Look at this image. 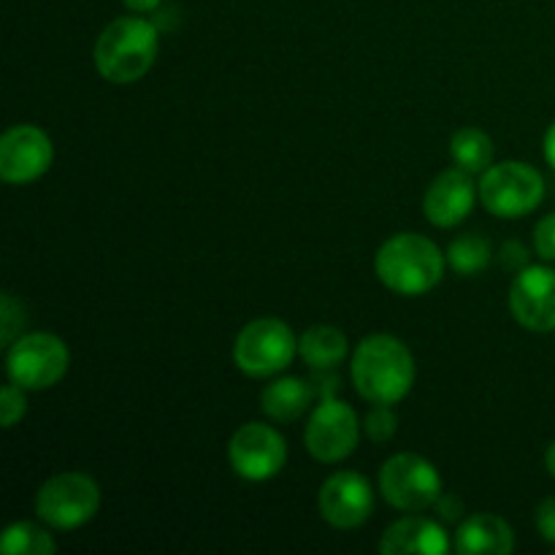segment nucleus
I'll list each match as a JSON object with an SVG mask.
<instances>
[{"label": "nucleus", "instance_id": "f257e3e1", "mask_svg": "<svg viewBox=\"0 0 555 555\" xmlns=\"http://www.w3.org/2000/svg\"><path fill=\"white\" fill-rule=\"evenodd\" d=\"M350 374L361 399L393 406L415 385V358L396 336L372 334L352 352Z\"/></svg>", "mask_w": 555, "mask_h": 555}, {"label": "nucleus", "instance_id": "f03ea898", "mask_svg": "<svg viewBox=\"0 0 555 555\" xmlns=\"http://www.w3.org/2000/svg\"><path fill=\"white\" fill-rule=\"evenodd\" d=\"M160 33L150 20L119 16L103 27L95 43V68L112 85H133L144 79L157 60Z\"/></svg>", "mask_w": 555, "mask_h": 555}, {"label": "nucleus", "instance_id": "7ed1b4c3", "mask_svg": "<svg viewBox=\"0 0 555 555\" xmlns=\"http://www.w3.org/2000/svg\"><path fill=\"white\" fill-rule=\"evenodd\" d=\"M379 282L399 296H423L442 282L448 258L421 233H396L374 258Z\"/></svg>", "mask_w": 555, "mask_h": 555}, {"label": "nucleus", "instance_id": "20e7f679", "mask_svg": "<svg viewBox=\"0 0 555 555\" xmlns=\"http://www.w3.org/2000/svg\"><path fill=\"white\" fill-rule=\"evenodd\" d=\"M545 198V179L534 166L504 160L482 171L480 201L493 217L518 220L531 215Z\"/></svg>", "mask_w": 555, "mask_h": 555}, {"label": "nucleus", "instance_id": "39448f33", "mask_svg": "<svg viewBox=\"0 0 555 555\" xmlns=\"http://www.w3.org/2000/svg\"><path fill=\"white\" fill-rule=\"evenodd\" d=\"M298 352V339L280 318H258L238 331L233 363L247 377H274L285 372Z\"/></svg>", "mask_w": 555, "mask_h": 555}, {"label": "nucleus", "instance_id": "423d86ee", "mask_svg": "<svg viewBox=\"0 0 555 555\" xmlns=\"http://www.w3.org/2000/svg\"><path fill=\"white\" fill-rule=\"evenodd\" d=\"M98 507H101V488L81 472L49 477L36 493V515L57 531H74L90 524Z\"/></svg>", "mask_w": 555, "mask_h": 555}, {"label": "nucleus", "instance_id": "0eeeda50", "mask_svg": "<svg viewBox=\"0 0 555 555\" xmlns=\"http://www.w3.org/2000/svg\"><path fill=\"white\" fill-rule=\"evenodd\" d=\"M70 352L57 334H25L5 352V374L25 390L54 388L68 374Z\"/></svg>", "mask_w": 555, "mask_h": 555}, {"label": "nucleus", "instance_id": "6e6552de", "mask_svg": "<svg viewBox=\"0 0 555 555\" xmlns=\"http://www.w3.org/2000/svg\"><path fill=\"white\" fill-rule=\"evenodd\" d=\"M379 491L390 507L401 513H421L442 496V477L437 466L415 453H399L379 469Z\"/></svg>", "mask_w": 555, "mask_h": 555}, {"label": "nucleus", "instance_id": "1a4fd4ad", "mask_svg": "<svg viewBox=\"0 0 555 555\" xmlns=\"http://www.w3.org/2000/svg\"><path fill=\"white\" fill-rule=\"evenodd\" d=\"M361 439V423L356 410L334 396H323L304 428V444L320 464H339L356 453Z\"/></svg>", "mask_w": 555, "mask_h": 555}, {"label": "nucleus", "instance_id": "9d476101", "mask_svg": "<svg viewBox=\"0 0 555 555\" xmlns=\"http://www.w3.org/2000/svg\"><path fill=\"white\" fill-rule=\"evenodd\" d=\"M228 461L244 480L266 482L285 469L287 442L276 428L263 423H244L228 442Z\"/></svg>", "mask_w": 555, "mask_h": 555}, {"label": "nucleus", "instance_id": "9b49d317", "mask_svg": "<svg viewBox=\"0 0 555 555\" xmlns=\"http://www.w3.org/2000/svg\"><path fill=\"white\" fill-rule=\"evenodd\" d=\"M54 160L52 139L36 125H14L0 139V177L9 184L36 182Z\"/></svg>", "mask_w": 555, "mask_h": 555}, {"label": "nucleus", "instance_id": "f8f14e48", "mask_svg": "<svg viewBox=\"0 0 555 555\" xmlns=\"http://www.w3.org/2000/svg\"><path fill=\"white\" fill-rule=\"evenodd\" d=\"M318 509L334 529H358L374 513V491L358 472H336L320 486Z\"/></svg>", "mask_w": 555, "mask_h": 555}, {"label": "nucleus", "instance_id": "ddd939ff", "mask_svg": "<svg viewBox=\"0 0 555 555\" xmlns=\"http://www.w3.org/2000/svg\"><path fill=\"white\" fill-rule=\"evenodd\" d=\"M509 312L524 328L547 334L555 331V269L526 266L509 287Z\"/></svg>", "mask_w": 555, "mask_h": 555}, {"label": "nucleus", "instance_id": "4468645a", "mask_svg": "<svg viewBox=\"0 0 555 555\" xmlns=\"http://www.w3.org/2000/svg\"><path fill=\"white\" fill-rule=\"evenodd\" d=\"M480 190L472 182V173L464 168H450L442 171L426 190L423 198V211L426 220L437 228H455L472 215L475 198Z\"/></svg>", "mask_w": 555, "mask_h": 555}, {"label": "nucleus", "instance_id": "2eb2a0df", "mask_svg": "<svg viewBox=\"0 0 555 555\" xmlns=\"http://www.w3.org/2000/svg\"><path fill=\"white\" fill-rule=\"evenodd\" d=\"M383 555H444L450 553V537L431 518H401L383 531L379 540Z\"/></svg>", "mask_w": 555, "mask_h": 555}, {"label": "nucleus", "instance_id": "dca6fc26", "mask_svg": "<svg viewBox=\"0 0 555 555\" xmlns=\"http://www.w3.org/2000/svg\"><path fill=\"white\" fill-rule=\"evenodd\" d=\"M455 551L461 555H509L515 551V534L499 515L477 513L459 526Z\"/></svg>", "mask_w": 555, "mask_h": 555}, {"label": "nucleus", "instance_id": "f3484780", "mask_svg": "<svg viewBox=\"0 0 555 555\" xmlns=\"http://www.w3.org/2000/svg\"><path fill=\"white\" fill-rule=\"evenodd\" d=\"M314 388L298 377H280L260 393V410L276 423H293L312 406Z\"/></svg>", "mask_w": 555, "mask_h": 555}, {"label": "nucleus", "instance_id": "a211bd4d", "mask_svg": "<svg viewBox=\"0 0 555 555\" xmlns=\"http://www.w3.org/2000/svg\"><path fill=\"white\" fill-rule=\"evenodd\" d=\"M304 363L318 372H331L347 358V336L334 325H314L298 339Z\"/></svg>", "mask_w": 555, "mask_h": 555}, {"label": "nucleus", "instance_id": "6ab92c4d", "mask_svg": "<svg viewBox=\"0 0 555 555\" xmlns=\"http://www.w3.org/2000/svg\"><path fill=\"white\" fill-rule=\"evenodd\" d=\"M450 157L459 168L475 173L488 171L493 166V141L486 130L480 128H461L450 139Z\"/></svg>", "mask_w": 555, "mask_h": 555}, {"label": "nucleus", "instance_id": "aec40b11", "mask_svg": "<svg viewBox=\"0 0 555 555\" xmlns=\"http://www.w3.org/2000/svg\"><path fill=\"white\" fill-rule=\"evenodd\" d=\"M444 258H448V266L455 274L475 276L482 274V271L491 266L493 247L486 236H480V233H466V236H459L450 242Z\"/></svg>", "mask_w": 555, "mask_h": 555}, {"label": "nucleus", "instance_id": "412c9836", "mask_svg": "<svg viewBox=\"0 0 555 555\" xmlns=\"http://www.w3.org/2000/svg\"><path fill=\"white\" fill-rule=\"evenodd\" d=\"M54 551H57V542L52 540V534L27 520L11 524L0 537L3 555H52Z\"/></svg>", "mask_w": 555, "mask_h": 555}, {"label": "nucleus", "instance_id": "4be33fe9", "mask_svg": "<svg viewBox=\"0 0 555 555\" xmlns=\"http://www.w3.org/2000/svg\"><path fill=\"white\" fill-rule=\"evenodd\" d=\"M363 428H366L369 439H374V442H388L396 428H399V417L390 410V404H374L369 410L366 421H363Z\"/></svg>", "mask_w": 555, "mask_h": 555}, {"label": "nucleus", "instance_id": "5701e85b", "mask_svg": "<svg viewBox=\"0 0 555 555\" xmlns=\"http://www.w3.org/2000/svg\"><path fill=\"white\" fill-rule=\"evenodd\" d=\"M25 312H22V304L16 301L11 293H3V304H0V345L11 347L16 341V334L25 325Z\"/></svg>", "mask_w": 555, "mask_h": 555}, {"label": "nucleus", "instance_id": "b1692460", "mask_svg": "<svg viewBox=\"0 0 555 555\" xmlns=\"http://www.w3.org/2000/svg\"><path fill=\"white\" fill-rule=\"evenodd\" d=\"M25 388H20L16 383L3 385V390H0V423H3V428H14L25 417Z\"/></svg>", "mask_w": 555, "mask_h": 555}, {"label": "nucleus", "instance_id": "393cba45", "mask_svg": "<svg viewBox=\"0 0 555 555\" xmlns=\"http://www.w3.org/2000/svg\"><path fill=\"white\" fill-rule=\"evenodd\" d=\"M534 249L542 260H555V211L537 222Z\"/></svg>", "mask_w": 555, "mask_h": 555}, {"label": "nucleus", "instance_id": "a878e982", "mask_svg": "<svg viewBox=\"0 0 555 555\" xmlns=\"http://www.w3.org/2000/svg\"><path fill=\"white\" fill-rule=\"evenodd\" d=\"M537 531L545 542L555 545V496L545 499V502L537 507Z\"/></svg>", "mask_w": 555, "mask_h": 555}, {"label": "nucleus", "instance_id": "bb28decb", "mask_svg": "<svg viewBox=\"0 0 555 555\" xmlns=\"http://www.w3.org/2000/svg\"><path fill=\"white\" fill-rule=\"evenodd\" d=\"M502 263L518 274V271H524L529 266V253H526V247L520 242H507L502 247Z\"/></svg>", "mask_w": 555, "mask_h": 555}, {"label": "nucleus", "instance_id": "cd10ccee", "mask_svg": "<svg viewBox=\"0 0 555 555\" xmlns=\"http://www.w3.org/2000/svg\"><path fill=\"white\" fill-rule=\"evenodd\" d=\"M122 3L125 9L135 11V14H150V11H155L163 0H122Z\"/></svg>", "mask_w": 555, "mask_h": 555}, {"label": "nucleus", "instance_id": "c85d7f7f", "mask_svg": "<svg viewBox=\"0 0 555 555\" xmlns=\"http://www.w3.org/2000/svg\"><path fill=\"white\" fill-rule=\"evenodd\" d=\"M439 513H442L444 520H455L461 515V502L453 507V496H439Z\"/></svg>", "mask_w": 555, "mask_h": 555}, {"label": "nucleus", "instance_id": "c756f323", "mask_svg": "<svg viewBox=\"0 0 555 555\" xmlns=\"http://www.w3.org/2000/svg\"><path fill=\"white\" fill-rule=\"evenodd\" d=\"M545 160H547V166L555 171V122L547 128V133H545Z\"/></svg>", "mask_w": 555, "mask_h": 555}, {"label": "nucleus", "instance_id": "7c9ffc66", "mask_svg": "<svg viewBox=\"0 0 555 555\" xmlns=\"http://www.w3.org/2000/svg\"><path fill=\"white\" fill-rule=\"evenodd\" d=\"M545 466H547V472H551V475L555 477V442H551V448H547V453H545Z\"/></svg>", "mask_w": 555, "mask_h": 555}]
</instances>
